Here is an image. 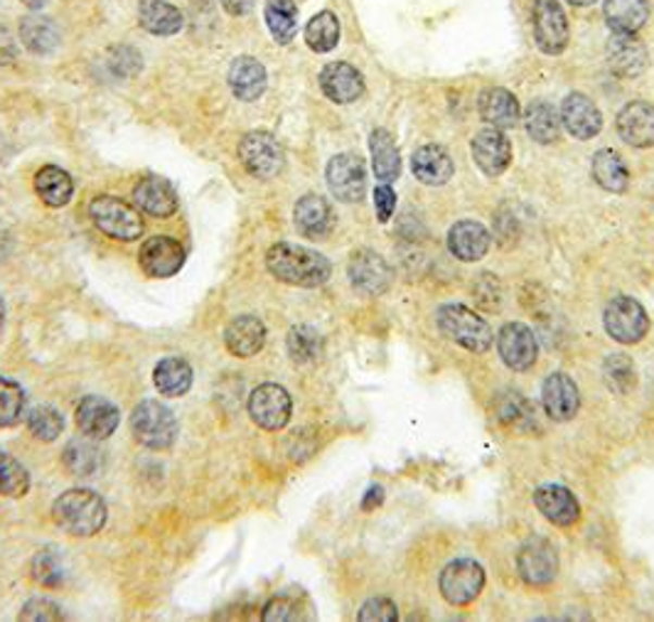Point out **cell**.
Masks as SVG:
<instances>
[{"instance_id":"ac0fdd59","label":"cell","mask_w":654,"mask_h":622,"mask_svg":"<svg viewBox=\"0 0 654 622\" xmlns=\"http://www.w3.org/2000/svg\"><path fill=\"white\" fill-rule=\"evenodd\" d=\"M541 404H544V411L551 421L566 423L581 408V392H578V384L566 371H554L541 386Z\"/></svg>"},{"instance_id":"680465c9","label":"cell","mask_w":654,"mask_h":622,"mask_svg":"<svg viewBox=\"0 0 654 622\" xmlns=\"http://www.w3.org/2000/svg\"><path fill=\"white\" fill-rule=\"evenodd\" d=\"M21 3L25 5V8H30V11H40V8H45L47 3H50V0H21Z\"/></svg>"},{"instance_id":"7a4b0ae2","label":"cell","mask_w":654,"mask_h":622,"mask_svg":"<svg viewBox=\"0 0 654 622\" xmlns=\"http://www.w3.org/2000/svg\"><path fill=\"white\" fill-rule=\"evenodd\" d=\"M109 509L99 492L87 487H74L62 492L52 505V519L64 534L87 538L99 534L106 524Z\"/></svg>"},{"instance_id":"d4e9b609","label":"cell","mask_w":654,"mask_h":622,"mask_svg":"<svg viewBox=\"0 0 654 622\" xmlns=\"http://www.w3.org/2000/svg\"><path fill=\"white\" fill-rule=\"evenodd\" d=\"M134 204L151 215L155 219H167L175 215L177 210V194L175 188L165 178H158V175H148V178H140L134 188Z\"/></svg>"},{"instance_id":"f546056e","label":"cell","mask_w":654,"mask_h":622,"mask_svg":"<svg viewBox=\"0 0 654 622\" xmlns=\"http://www.w3.org/2000/svg\"><path fill=\"white\" fill-rule=\"evenodd\" d=\"M268 85L266 69L256 58H237L229 67V89L239 101H256Z\"/></svg>"},{"instance_id":"1f68e13d","label":"cell","mask_w":654,"mask_h":622,"mask_svg":"<svg viewBox=\"0 0 654 622\" xmlns=\"http://www.w3.org/2000/svg\"><path fill=\"white\" fill-rule=\"evenodd\" d=\"M369 151H372V168L379 182L391 185L399 180L401 175V153L397 148L394 136L387 128H374L369 136Z\"/></svg>"},{"instance_id":"816d5d0a","label":"cell","mask_w":654,"mask_h":622,"mask_svg":"<svg viewBox=\"0 0 654 622\" xmlns=\"http://www.w3.org/2000/svg\"><path fill=\"white\" fill-rule=\"evenodd\" d=\"M261 620L264 622H291V620H301V612H298V606L288 596H276L274 600H268L264 606Z\"/></svg>"},{"instance_id":"681fc988","label":"cell","mask_w":654,"mask_h":622,"mask_svg":"<svg viewBox=\"0 0 654 622\" xmlns=\"http://www.w3.org/2000/svg\"><path fill=\"white\" fill-rule=\"evenodd\" d=\"M21 620L25 622H54V620H64V612L58 606V602L47 600V598H33L30 602H25L21 610Z\"/></svg>"},{"instance_id":"5bb4252c","label":"cell","mask_w":654,"mask_h":622,"mask_svg":"<svg viewBox=\"0 0 654 622\" xmlns=\"http://www.w3.org/2000/svg\"><path fill=\"white\" fill-rule=\"evenodd\" d=\"M74 421H77V429L87 435L89 441H106L118 429V406L104 396L89 394L77 404Z\"/></svg>"},{"instance_id":"8992f818","label":"cell","mask_w":654,"mask_h":622,"mask_svg":"<svg viewBox=\"0 0 654 622\" xmlns=\"http://www.w3.org/2000/svg\"><path fill=\"white\" fill-rule=\"evenodd\" d=\"M605 332L620 345H638L650 332V315L630 295H615L603 313Z\"/></svg>"},{"instance_id":"3957f363","label":"cell","mask_w":654,"mask_h":622,"mask_svg":"<svg viewBox=\"0 0 654 622\" xmlns=\"http://www.w3.org/2000/svg\"><path fill=\"white\" fill-rule=\"evenodd\" d=\"M436 325L457 347L482 355L492 347V328L488 320L461 303H445L436 310Z\"/></svg>"},{"instance_id":"9c48e42d","label":"cell","mask_w":654,"mask_h":622,"mask_svg":"<svg viewBox=\"0 0 654 622\" xmlns=\"http://www.w3.org/2000/svg\"><path fill=\"white\" fill-rule=\"evenodd\" d=\"M441 596L455 608L470 606L485 588V569L473 559L451 561L438 579Z\"/></svg>"},{"instance_id":"74e56055","label":"cell","mask_w":654,"mask_h":622,"mask_svg":"<svg viewBox=\"0 0 654 622\" xmlns=\"http://www.w3.org/2000/svg\"><path fill=\"white\" fill-rule=\"evenodd\" d=\"M21 40L33 54H50L60 42V33L50 17L45 15H27L21 23Z\"/></svg>"},{"instance_id":"f5cc1de1","label":"cell","mask_w":654,"mask_h":622,"mask_svg":"<svg viewBox=\"0 0 654 622\" xmlns=\"http://www.w3.org/2000/svg\"><path fill=\"white\" fill-rule=\"evenodd\" d=\"M374 207H377V219L381 225L391 219V215H394L397 210V192L391 185L385 182L377 185V190H374Z\"/></svg>"},{"instance_id":"83f0119b","label":"cell","mask_w":654,"mask_h":622,"mask_svg":"<svg viewBox=\"0 0 654 622\" xmlns=\"http://www.w3.org/2000/svg\"><path fill=\"white\" fill-rule=\"evenodd\" d=\"M295 227L307 239H325L335 227V212L320 194H303L293 210Z\"/></svg>"},{"instance_id":"9f6ffc18","label":"cell","mask_w":654,"mask_h":622,"mask_svg":"<svg viewBox=\"0 0 654 622\" xmlns=\"http://www.w3.org/2000/svg\"><path fill=\"white\" fill-rule=\"evenodd\" d=\"M381 503H385V487L372 485L367 490V495H364V499H362V509L364 512H372V509H377Z\"/></svg>"},{"instance_id":"e0dca14e","label":"cell","mask_w":654,"mask_h":622,"mask_svg":"<svg viewBox=\"0 0 654 622\" xmlns=\"http://www.w3.org/2000/svg\"><path fill=\"white\" fill-rule=\"evenodd\" d=\"M473 161L488 178H500L512 163V143L500 128H482L473 136Z\"/></svg>"},{"instance_id":"ab89813d","label":"cell","mask_w":654,"mask_h":622,"mask_svg":"<svg viewBox=\"0 0 654 622\" xmlns=\"http://www.w3.org/2000/svg\"><path fill=\"white\" fill-rule=\"evenodd\" d=\"M266 25L278 45H288L298 30V8L293 0H266Z\"/></svg>"},{"instance_id":"7c38bea8","label":"cell","mask_w":654,"mask_h":622,"mask_svg":"<svg viewBox=\"0 0 654 622\" xmlns=\"http://www.w3.org/2000/svg\"><path fill=\"white\" fill-rule=\"evenodd\" d=\"M568 17L558 0H537L534 3V40L541 52L561 54L568 48Z\"/></svg>"},{"instance_id":"60d3db41","label":"cell","mask_w":654,"mask_h":622,"mask_svg":"<svg viewBox=\"0 0 654 622\" xmlns=\"http://www.w3.org/2000/svg\"><path fill=\"white\" fill-rule=\"evenodd\" d=\"M286 347L288 355L298 365H311V361L323 355V338L311 325H295V328L288 330Z\"/></svg>"},{"instance_id":"52a82bcc","label":"cell","mask_w":654,"mask_h":622,"mask_svg":"<svg viewBox=\"0 0 654 622\" xmlns=\"http://www.w3.org/2000/svg\"><path fill=\"white\" fill-rule=\"evenodd\" d=\"M239 161L254 178L274 180L284 170L286 155L274 134L249 131L239 143Z\"/></svg>"},{"instance_id":"484cf974","label":"cell","mask_w":654,"mask_h":622,"mask_svg":"<svg viewBox=\"0 0 654 622\" xmlns=\"http://www.w3.org/2000/svg\"><path fill=\"white\" fill-rule=\"evenodd\" d=\"M411 173H414L418 182L428 185V188H441V185L453 178L455 165L451 153L443 145L428 143L420 145L414 157H411Z\"/></svg>"},{"instance_id":"6f0895ef","label":"cell","mask_w":654,"mask_h":622,"mask_svg":"<svg viewBox=\"0 0 654 622\" xmlns=\"http://www.w3.org/2000/svg\"><path fill=\"white\" fill-rule=\"evenodd\" d=\"M11 252H13V234H11V229L0 221V264L11 256Z\"/></svg>"},{"instance_id":"277c9868","label":"cell","mask_w":654,"mask_h":622,"mask_svg":"<svg viewBox=\"0 0 654 622\" xmlns=\"http://www.w3.org/2000/svg\"><path fill=\"white\" fill-rule=\"evenodd\" d=\"M89 217L101 234L116 241H136L143 234V219H140L136 204L114 198V194H99L89 202Z\"/></svg>"},{"instance_id":"cb8c5ba5","label":"cell","mask_w":654,"mask_h":622,"mask_svg":"<svg viewBox=\"0 0 654 622\" xmlns=\"http://www.w3.org/2000/svg\"><path fill=\"white\" fill-rule=\"evenodd\" d=\"M492 244L490 231L485 229L480 221L473 219H461L455 221L448 231V249H451V254L455 258H461L465 264L480 262V258L488 256Z\"/></svg>"},{"instance_id":"7bdbcfd3","label":"cell","mask_w":654,"mask_h":622,"mask_svg":"<svg viewBox=\"0 0 654 622\" xmlns=\"http://www.w3.org/2000/svg\"><path fill=\"white\" fill-rule=\"evenodd\" d=\"M603 379L613 394H630L638 386V369L628 355H611L603 365Z\"/></svg>"},{"instance_id":"ffe728a7","label":"cell","mask_w":654,"mask_h":622,"mask_svg":"<svg viewBox=\"0 0 654 622\" xmlns=\"http://www.w3.org/2000/svg\"><path fill=\"white\" fill-rule=\"evenodd\" d=\"M320 89L332 104H352L364 94V77L348 62H330L320 72Z\"/></svg>"},{"instance_id":"b9f144b4","label":"cell","mask_w":654,"mask_h":622,"mask_svg":"<svg viewBox=\"0 0 654 622\" xmlns=\"http://www.w3.org/2000/svg\"><path fill=\"white\" fill-rule=\"evenodd\" d=\"M494 416L507 426V429L529 431L534 429V416H531L529 402L519 392H507L494 402Z\"/></svg>"},{"instance_id":"d590c367","label":"cell","mask_w":654,"mask_h":622,"mask_svg":"<svg viewBox=\"0 0 654 622\" xmlns=\"http://www.w3.org/2000/svg\"><path fill=\"white\" fill-rule=\"evenodd\" d=\"M35 192L47 207H64L74 194V182L67 170L58 165H45L35 175Z\"/></svg>"},{"instance_id":"2e32d148","label":"cell","mask_w":654,"mask_h":622,"mask_svg":"<svg viewBox=\"0 0 654 622\" xmlns=\"http://www.w3.org/2000/svg\"><path fill=\"white\" fill-rule=\"evenodd\" d=\"M498 352L512 371H527L537 365V338L525 322H507L498 332Z\"/></svg>"},{"instance_id":"f1b7e54d","label":"cell","mask_w":654,"mask_h":622,"mask_svg":"<svg viewBox=\"0 0 654 622\" xmlns=\"http://www.w3.org/2000/svg\"><path fill=\"white\" fill-rule=\"evenodd\" d=\"M478 111H480L485 124H490L492 128H500V131L517 128L519 118H521L517 97H514L512 91L504 87L485 89L478 99Z\"/></svg>"},{"instance_id":"30bf717a","label":"cell","mask_w":654,"mask_h":622,"mask_svg":"<svg viewBox=\"0 0 654 622\" xmlns=\"http://www.w3.org/2000/svg\"><path fill=\"white\" fill-rule=\"evenodd\" d=\"M293 414V398L280 384H259L249 396V416L259 429L280 431L286 429Z\"/></svg>"},{"instance_id":"7dc6e473","label":"cell","mask_w":654,"mask_h":622,"mask_svg":"<svg viewBox=\"0 0 654 622\" xmlns=\"http://www.w3.org/2000/svg\"><path fill=\"white\" fill-rule=\"evenodd\" d=\"M27 429H30L37 441L52 443L62 435L64 419L54 406H35L33 411L27 414Z\"/></svg>"},{"instance_id":"4fadbf2b","label":"cell","mask_w":654,"mask_h":622,"mask_svg":"<svg viewBox=\"0 0 654 622\" xmlns=\"http://www.w3.org/2000/svg\"><path fill=\"white\" fill-rule=\"evenodd\" d=\"M348 276L354 291L364 295H381L389 291L391 276L394 274H391V266L387 264L385 256L372 252V249H360V252L350 256Z\"/></svg>"},{"instance_id":"603a6c76","label":"cell","mask_w":654,"mask_h":622,"mask_svg":"<svg viewBox=\"0 0 654 622\" xmlns=\"http://www.w3.org/2000/svg\"><path fill=\"white\" fill-rule=\"evenodd\" d=\"M534 505L556 526H571L581 519V505H578L574 492L564 485H556V482L537 487Z\"/></svg>"},{"instance_id":"f6af8a7d","label":"cell","mask_w":654,"mask_h":622,"mask_svg":"<svg viewBox=\"0 0 654 622\" xmlns=\"http://www.w3.org/2000/svg\"><path fill=\"white\" fill-rule=\"evenodd\" d=\"M30 490V472L11 453L0 450V495L23 497Z\"/></svg>"},{"instance_id":"44dd1931","label":"cell","mask_w":654,"mask_h":622,"mask_svg":"<svg viewBox=\"0 0 654 622\" xmlns=\"http://www.w3.org/2000/svg\"><path fill=\"white\" fill-rule=\"evenodd\" d=\"M607 67H611L622 79L640 77L647 67V48L634 35L613 33L605 48Z\"/></svg>"},{"instance_id":"db71d44e","label":"cell","mask_w":654,"mask_h":622,"mask_svg":"<svg viewBox=\"0 0 654 622\" xmlns=\"http://www.w3.org/2000/svg\"><path fill=\"white\" fill-rule=\"evenodd\" d=\"M15 58V40L5 25H0V62H11Z\"/></svg>"},{"instance_id":"6da1fadb","label":"cell","mask_w":654,"mask_h":622,"mask_svg":"<svg viewBox=\"0 0 654 622\" xmlns=\"http://www.w3.org/2000/svg\"><path fill=\"white\" fill-rule=\"evenodd\" d=\"M266 268L276 281L295 288H317L332 276V264L327 262V256L301 244H288V241L268 249Z\"/></svg>"},{"instance_id":"9a60e30c","label":"cell","mask_w":654,"mask_h":622,"mask_svg":"<svg viewBox=\"0 0 654 622\" xmlns=\"http://www.w3.org/2000/svg\"><path fill=\"white\" fill-rule=\"evenodd\" d=\"M185 246L180 241L165 234L151 237L143 241L138 252V264L146 276L151 278H171L185 266Z\"/></svg>"},{"instance_id":"5b68a950","label":"cell","mask_w":654,"mask_h":622,"mask_svg":"<svg viewBox=\"0 0 654 622\" xmlns=\"http://www.w3.org/2000/svg\"><path fill=\"white\" fill-rule=\"evenodd\" d=\"M130 431L143 448L167 450L177 439V421L165 404L146 398L130 414Z\"/></svg>"},{"instance_id":"d6a6232c","label":"cell","mask_w":654,"mask_h":622,"mask_svg":"<svg viewBox=\"0 0 654 622\" xmlns=\"http://www.w3.org/2000/svg\"><path fill=\"white\" fill-rule=\"evenodd\" d=\"M603 15L613 33L634 35L647 23L650 5L647 0H605Z\"/></svg>"},{"instance_id":"11a10c76","label":"cell","mask_w":654,"mask_h":622,"mask_svg":"<svg viewBox=\"0 0 654 622\" xmlns=\"http://www.w3.org/2000/svg\"><path fill=\"white\" fill-rule=\"evenodd\" d=\"M219 3L229 15H247L254 11L256 0H219Z\"/></svg>"},{"instance_id":"f35d334b","label":"cell","mask_w":654,"mask_h":622,"mask_svg":"<svg viewBox=\"0 0 654 622\" xmlns=\"http://www.w3.org/2000/svg\"><path fill=\"white\" fill-rule=\"evenodd\" d=\"M305 42L307 48L317 54L332 52L340 42V21L330 11L317 13L311 23L305 25Z\"/></svg>"},{"instance_id":"bcb514c9","label":"cell","mask_w":654,"mask_h":622,"mask_svg":"<svg viewBox=\"0 0 654 622\" xmlns=\"http://www.w3.org/2000/svg\"><path fill=\"white\" fill-rule=\"evenodd\" d=\"M25 414V392L13 379L0 377V429H13Z\"/></svg>"},{"instance_id":"d6986e66","label":"cell","mask_w":654,"mask_h":622,"mask_svg":"<svg viewBox=\"0 0 654 622\" xmlns=\"http://www.w3.org/2000/svg\"><path fill=\"white\" fill-rule=\"evenodd\" d=\"M561 124L568 134L578 141H591L603 128V114L601 109L595 106L593 99H588L581 91H574L564 99L561 104Z\"/></svg>"},{"instance_id":"8fae6325","label":"cell","mask_w":654,"mask_h":622,"mask_svg":"<svg viewBox=\"0 0 654 622\" xmlns=\"http://www.w3.org/2000/svg\"><path fill=\"white\" fill-rule=\"evenodd\" d=\"M325 178L332 198H338L344 204H357L367 194V168H364L362 157L354 153L335 155L327 163Z\"/></svg>"},{"instance_id":"ba28073f","label":"cell","mask_w":654,"mask_h":622,"mask_svg":"<svg viewBox=\"0 0 654 622\" xmlns=\"http://www.w3.org/2000/svg\"><path fill=\"white\" fill-rule=\"evenodd\" d=\"M517 573L531 588L551 586L558 575V551L544 536H531L517 551Z\"/></svg>"},{"instance_id":"91938a15","label":"cell","mask_w":654,"mask_h":622,"mask_svg":"<svg viewBox=\"0 0 654 622\" xmlns=\"http://www.w3.org/2000/svg\"><path fill=\"white\" fill-rule=\"evenodd\" d=\"M3 322H5V303H3V295H0V330H3Z\"/></svg>"},{"instance_id":"836d02e7","label":"cell","mask_w":654,"mask_h":622,"mask_svg":"<svg viewBox=\"0 0 654 622\" xmlns=\"http://www.w3.org/2000/svg\"><path fill=\"white\" fill-rule=\"evenodd\" d=\"M153 384L163 396L180 398L192 386V367L183 357H163L153 369Z\"/></svg>"},{"instance_id":"e575fe53","label":"cell","mask_w":654,"mask_h":622,"mask_svg":"<svg viewBox=\"0 0 654 622\" xmlns=\"http://www.w3.org/2000/svg\"><path fill=\"white\" fill-rule=\"evenodd\" d=\"M591 170H593V180L601 185L603 190L615 192V194L628 190V185H630L628 165H625L620 153H615L613 148H603V151H598L593 155Z\"/></svg>"},{"instance_id":"4316f807","label":"cell","mask_w":654,"mask_h":622,"mask_svg":"<svg viewBox=\"0 0 654 622\" xmlns=\"http://www.w3.org/2000/svg\"><path fill=\"white\" fill-rule=\"evenodd\" d=\"M266 342V325L261 322L256 315H239L234 318L227 330H224V345L234 357H254L264 350Z\"/></svg>"},{"instance_id":"4dcf8cb0","label":"cell","mask_w":654,"mask_h":622,"mask_svg":"<svg viewBox=\"0 0 654 622\" xmlns=\"http://www.w3.org/2000/svg\"><path fill=\"white\" fill-rule=\"evenodd\" d=\"M138 23L146 33L171 37L183 30L185 17L180 8H175L167 0H140L138 3Z\"/></svg>"},{"instance_id":"8d00e7d4","label":"cell","mask_w":654,"mask_h":622,"mask_svg":"<svg viewBox=\"0 0 654 622\" xmlns=\"http://www.w3.org/2000/svg\"><path fill=\"white\" fill-rule=\"evenodd\" d=\"M525 128L531 141L549 145L558 141L561 136V116L549 101H531L525 111Z\"/></svg>"},{"instance_id":"f907efd6","label":"cell","mask_w":654,"mask_h":622,"mask_svg":"<svg viewBox=\"0 0 654 622\" xmlns=\"http://www.w3.org/2000/svg\"><path fill=\"white\" fill-rule=\"evenodd\" d=\"M360 622H397L399 608L389 598H369L360 608Z\"/></svg>"},{"instance_id":"94428289","label":"cell","mask_w":654,"mask_h":622,"mask_svg":"<svg viewBox=\"0 0 654 622\" xmlns=\"http://www.w3.org/2000/svg\"><path fill=\"white\" fill-rule=\"evenodd\" d=\"M568 3L576 5V8H583V5H591V3H595V0H568Z\"/></svg>"},{"instance_id":"7402d4cb","label":"cell","mask_w":654,"mask_h":622,"mask_svg":"<svg viewBox=\"0 0 654 622\" xmlns=\"http://www.w3.org/2000/svg\"><path fill=\"white\" fill-rule=\"evenodd\" d=\"M615 128L625 143L632 148L654 145V106L647 101H630L620 109Z\"/></svg>"},{"instance_id":"c3c4849f","label":"cell","mask_w":654,"mask_h":622,"mask_svg":"<svg viewBox=\"0 0 654 622\" xmlns=\"http://www.w3.org/2000/svg\"><path fill=\"white\" fill-rule=\"evenodd\" d=\"M33 579L45 588H58L64 581V566L58 551L45 549L33 559Z\"/></svg>"},{"instance_id":"ee69618b","label":"cell","mask_w":654,"mask_h":622,"mask_svg":"<svg viewBox=\"0 0 654 622\" xmlns=\"http://www.w3.org/2000/svg\"><path fill=\"white\" fill-rule=\"evenodd\" d=\"M62 460L64 468H67L72 475L89 478L101 468V450L87 441H72L67 448H64Z\"/></svg>"}]
</instances>
